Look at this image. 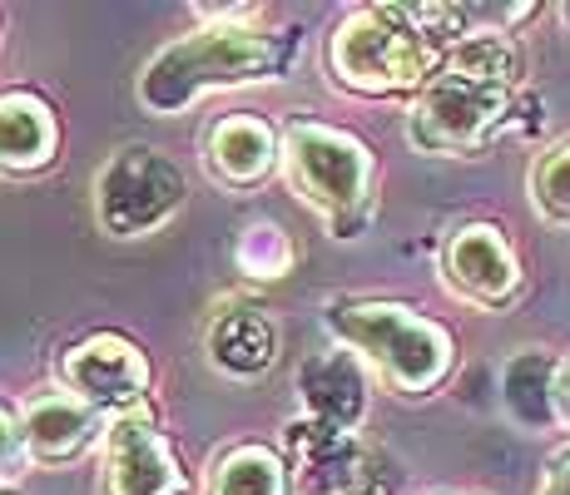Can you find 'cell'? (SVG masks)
Segmentation results:
<instances>
[{
	"mask_svg": "<svg viewBox=\"0 0 570 495\" xmlns=\"http://www.w3.org/2000/svg\"><path fill=\"white\" fill-rule=\"evenodd\" d=\"M521 80V55L497 36H476L446 55V65L422 85L407 115V139L426 154L476 149L501 115L511 109V90Z\"/></svg>",
	"mask_w": 570,
	"mask_h": 495,
	"instance_id": "1",
	"label": "cell"
},
{
	"mask_svg": "<svg viewBox=\"0 0 570 495\" xmlns=\"http://www.w3.org/2000/svg\"><path fill=\"white\" fill-rule=\"evenodd\" d=\"M288 65V46L268 30L248 26H208L199 36H184L164 46L139 75V105L155 115H179V109L199 105L208 90H228V85H254L273 80Z\"/></svg>",
	"mask_w": 570,
	"mask_h": 495,
	"instance_id": "2",
	"label": "cell"
},
{
	"mask_svg": "<svg viewBox=\"0 0 570 495\" xmlns=\"http://www.w3.org/2000/svg\"><path fill=\"white\" fill-rule=\"evenodd\" d=\"M323 317L347 347L363 352L372 367L402 392H432L452 372L446 327L402 303H382V297H363V303L353 297L347 303V297H333L323 307Z\"/></svg>",
	"mask_w": 570,
	"mask_h": 495,
	"instance_id": "3",
	"label": "cell"
},
{
	"mask_svg": "<svg viewBox=\"0 0 570 495\" xmlns=\"http://www.w3.org/2000/svg\"><path fill=\"white\" fill-rule=\"evenodd\" d=\"M327 70L343 90L397 95L436 70V50L422 36V20H407V6H363L343 16L327 40Z\"/></svg>",
	"mask_w": 570,
	"mask_h": 495,
	"instance_id": "4",
	"label": "cell"
},
{
	"mask_svg": "<svg viewBox=\"0 0 570 495\" xmlns=\"http://www.w3.org/2000/svg\"><path fill=\"white\" fill-rule=\"evenodd\" d=\"M283 169L293 179V194L303 204L323 208L333 218V234H357L372 214V149L347 129H333L323 119H293L283 129Z\"/></svg>",
	"mask_w": 570,
	"mask_h": 495,
	"instance_id": "5",
	"label": "cell"
},
{
	"mask_svg": "<svg viewBox=\"0 0 570 495\" xmlns=\"http://www.w3.org/2000/svg\"><path fill=\"white\" fill-rule=\"evenodd\" d=\"M189 198V179L174 159L155 149H125L100 169L95 179V214L105 234L139 238L149 228L169 224V214Z\"/></svg>",
	"mask_w": 570,
	"mask_h": 495,
	"instance_id": "6",
	"label": "cell"
},
{
	"mask_svg": "<svg viewBox=\"0 0 570 495\" xmlns=\"http://www.w3.org/2000/svg\"><path fill=\"white\" fill-rule=\"evenodd\" d=\"M60 377L70 396L115 416H139L149 387H155V367L125 333H95L85 343H75L60 357Z\"/></svg>",
	"mask_w": 570,
	"mask_h": 495,
	"instance_id": "7",
	"label": "cell"
},
{
	"mask_svg": "<svg viewBox=\"0 0 570 495\" xmlns=\"http://www.w3.org/2000/svg\"><path fill=\"white\" fill-rule=\"evenodd\" d=\"M184 491H189V476H184L169 436L145 412L119 416L105 436V495H184Z\"/></svg>",
	"mask_w": 570,
	"mask_h": 495,
	"instance_id": "8",
	"label": "cell"
},
{
	"mask_svg": "<svg viewBox=\"0 0 570 495\" xmlns=\"http://www.w3.org/2000/svg\"><path fill=\"white\" fill-rule=\"evenodd\" d=\"M288 476L298 495H367L372 461L353 442V432H333L323 422H293L288 426Z\"/></svg>",
	"mask_w": 570,
	"mask_h": 495,
	"instance_id": "9",
	"label": "cell"
},
{
	"mask_svg": "<svg viewBox=\"0 0 570 495\" xmlns=\"http://www.w3.org/2000/svg\"><path fill=\"white\" fill-rule=\"evenodd\" d=\"M442 278H446V288L471 297V303L501 307V303H511L517 288H521V263H517V253H511L501 228L462 224L452 238H446Z\"/></svg>",
	"mask_w": 570,
	"mask_h": 495,
	"instance_id": "10",
	"label": "cell"
},
{
	"mask_svg": "<svg viewBox=\"0 0 570 495\" xmlns=\"http://www.w3.org/2000/svg\"><path fill=\"white\" fill-rule=\"evenodd\" d=\"M204 159L218 174V184L234 189H254L283 159V135L258 115H224L208 125L204 135Z\"/></svg>",
	"mask_w": 570,
	"mask_h": 495,
	"instance_id": "11",
	"label": "cell"
},
{
	"mask_svg": "<svg viewBox=\"0 0 570 495\" xmlns=\"http://www.w3.org/2000/svg\"><path fill=\"white\" fill-rule=\"evenodd\" d=\"M100 432V412L85 406L70 392H40L20 406V436H26V456L40 466H65L75 461L90 436Z\"/></svg>",
	"mask_w": 570,
	"mask_h": 495,
	"instance_id": "12",
	"label": "cell"
},
{
	"mask_svg": "<svg viewBox=\"0 0 570 495\" xmlns=\"http://www.w3.org/2000/svg\"><path fill=\"white\" fill-rule=\"evenodd\" d=\"M298 396L308 406V422H323L333 432H353L367 412V382L347 352H323L298 367Z\"/></svg>",
	"mask_w": 570,
	"mask_h": 495,
	"instance_id": "13",
	"label": "cell"
},
{
	"mask_svg": "<svg viewBox=\"0 0 570 495\" xmlns=\"http://www.w3.org/2000/svg\"><path fill=\"white\" fill-rule=\"evenodd\" d=\"M208 362L228 377H258L278 362V323H273L263 307H224V313L208 323Z\"/></svg>",
	"mask_w": 570,
	"mask_h": 495,
	"instance_id": "14",
	"label": "cell"
},
{
	"mask_svg": "<svg viewBox=\"0 0 570 495\" xmlns=\"http://www.w3.org/2000/svg\"><path fill=\"white\" fill-rule=\"evenodd\" d=\"M60 149L55 109L30 90L0 95V174H36Z\"/></svg>",
	"mask_w": 570,
	"mask_h": 495,
	"instance_id": "15",
	"label": "cell"
},
{
	"mask_svg": "<svg viewBox=\"0 0 570 495\" xmlns=\"http://www.w3.org/2000/svg\"><path fill=\"white\" fill-rule=\"evenodd\" d=\"M288 461L268 446H234L208 471V495H288Z\"/></svg>",
	"mask_w": 570,
	"mask_h": 495,
	"instance_id": "16",
	"label": "cell"
},
{
	"mask_svg": "<svg viewBox=\"0 0 570 495\" xmlns=\"http://www.w3.org/2000/svg\"><path fill=\"white\" fill-rule=\"evenodd\" d=\"M556 377H561V372H556L546 357H535V352L517 357L507 367V402H511V412H517L521 422H531V426L551 422V412H556Z\"/></svg>",
	"mask_w": 570,
	"mask_h": 495,
	"instance_id": "17",
	"label": "cell"
},
{
	"mask_svg": "<svg viewBox=\"0 0 570 495\" xmlns=\"http://www.w3.org/2000/svg\"><path fill=\"white\" fill-rule=\"evenodd\" d=\"M234 263L244 278L254 283H273L293 268V238L278 224H248L234 244Z\"/></svg>",
	"mask_w": 570,
	"mask_h": 495,
	"instance_id": "18",
	"label": "cell"
},
{
	"mask_svg": "<svg viewBox=\"0 0 570 495\" xmlns=\"http://www.w3.org/2000/svg\"><path fill=\"white\" fill-rule=\"evenodd\" d=\"M531 204L551 224H570V145H556L531 169Z\"/></svg>",
	"mask_w": 570,
	"mask_h": 495,
	"instance_id": "19",
	"label": "cell"
},
{
	"mask_svg": "<svg viewBox=\"0 0 570 495\" xmlns=\"http://www.w3.org/2000/svg\"><path fill=\"white\" fill-rule=\"evenodd\" d=\"M26 466V436H20V416L0 402V481H10Z\"/></svg>",
	"mask_w": 570,
	"mask_h": 495,
	"instance_id": "20",
	"label": "cell"
},
{
	"mask_svg": "<svg viewBox=\"0 0 570 495\" xmlns=\"http://www.w3.org/2000/svg\"><path fill=\"white\" fill-rule=\"evenodd\" d=\"M541 495H570V451H561V456H556V466L546 471Z\"/></svg>",
	"mask_w": 570,
	"mask_h": 495,
	"instance_id": "21",
	"label": "cell"
},
{
	"mask_svg": "<svg viewBox=\"0 0 570 495\" xmlns=\"http://www.w3.org/2000/svg\"><path fill=\"white\" fill-rule=\"evenodd\" d=\"M556 416H561V422L570 426V367L561 372V377H556Z\"/></svg>",
	"mask_w": 570,
	"mask_h": 495,
	"instance_id": "22",
	"label": "cell"
},
{
	"mask_svg": "<svg viewBox=\"0 0 570 495\" xmlns=\"http://www.w3.org/2000/svg\"><path fill=\"white\" fill-rule=\"evenodd\" d=\"M0 495H16V491H0Z\"/></svg>",
	"mask_w": 570,
	"mask_h": 495,
	"instance_id": "23",
	"label": "cell"
}]
</instances>
